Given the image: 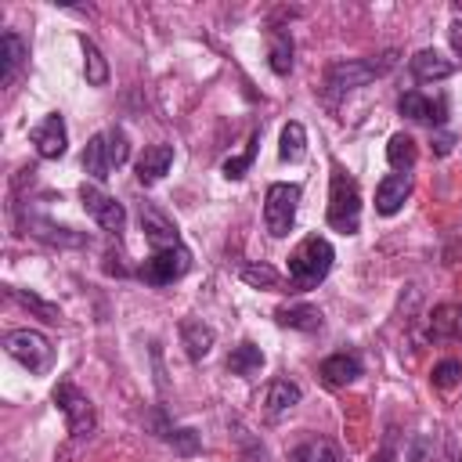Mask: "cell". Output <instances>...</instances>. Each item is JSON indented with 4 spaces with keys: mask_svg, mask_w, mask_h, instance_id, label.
Returning a JSON list of instances; mask_svg holds the SVG:
<instances>
[{
    "mask_svg": "<svg viewBox=\"0 0 462 462\" xmlns=\"http://www.w3.org/2000/svg\"><path fill=\"white\" fill-rule=\"evenodd\" d=\"M397 65V51H383V54H372V58H346V61H332L325 69V83H321V94L325 101H339L343 94L386 76L390 69Z\"/></svg>",
    "mask_w": 462,
    "mask_h": 462,
    "instance_id": "obj_1",
    "label": "cell"
},
{
    "mask_svg": "<svg viewBox=\"0 0 462 462\" xmlns=\"http://www.w3.org/2000/svg\"><path fill=\"white\" fill-rule=\"evenodd\" d=\"M336 249L328 238L321 235H307L292 253H289V289L292 292H307L314 285H321L332 271Z\"/></svg>",
    "mask_w": 462,
    "mask_h": 462,
    "instance_id": "obj_2",
    "label": "cell"
},
{
    "mask_svg": "<svg viewBox=\"0 0 462 462\" xmlns=\"http://www.w3.org/2000/svg\"><path fill=\"white\" fill-rule=\"evenodd\" d=\"M325 217H328V227L339 235H357V227H361V191H357V180L343 166H332Z\"/></svg>",
    "mask_w": 462,
    "mask_h": 462,
    "instance_id": "obj_3",
    "label": "cell"
},
{
    "mask_svg": "<svg viewBox=\"0 0 462 462\" xmlns=\"http://www.w3.org/2000/svg\"><path fill=\"white\" fill-rule=\"evenodd\" d=\"M300 199H303V188L300 184H289V180L267 184V195H263V227H267L271 238H285L292 231Z\"/></svg>",
    "mask_w": 462,
    "mask_h": 462,
    "instance_id": "obj_4",
    "label": "cell"
},
{
    "mask_svg": "<svg viewBox=\"0 0 462 462\" xmlns=\"http://www.w3.org/2000/svg\"><path fill=\"white\" fill-rule=\"evenodd\" d=\"M4 350H7L22 368H29L32 375L51 372V365H54V346H51V339H47L43 332H36V328H11V332H4Z\"/></svg>",
    "mask_w": 462,
    "mask_h": 462,
    "instance_id": "obj_5",
    "label": "cell"
},
{
    "mask_svg": "<svg viewBox=\"0 0 462 462\" xmlns=\"http://www.w3.org/2000/svg\"><path fill=\"white\" fill-rule=\"evenodd\" d=\"M54 408L61 411V419H65V430L76 437V440H83V437H90L94 433V426H97V411H94V401L76 386V383H69V379H61L58 386H54Z\"/></svg>",
    "mask_w": 462,
    "mask_h": 462,
    "instance_id": "obj_6",
    "label": "cell"
},
{
    "mask_svg": "<svg viewBox=\"0 0 462 462\" xmlns=\"http://www.w3.org/2000/svg\"><path fill=\"white\" fill-rule=\"evenodd\" d=\"M191 271V253L188 245H170V249H152V256L141 263V278L148 285H173Z\"/></svg>",
    "mask_w": 462,
    "mask_h": 462,
    "instance_id": "obj_7",
    "label": "cell"
},
{
    "mask_svg": "<svg viewBox=\"0 0 462 462\" xmlns=\"http://www.w3.org/2000/svg\"><path fill=\"white\" fill-rule=\"evenodd\" d=\"M79 202H83L87 217H90L97 227H105V231H112V235H119V231L126 227V209H123V202H116L112 195H105L97 184H79Z\"/></svg>",
    "mask_w": 462,
    "mask_h": 462,
    "instance_id": "obj_8",
    "label": "cell"
},
{
    "mask_svg": "<svg viewBox=\"0 0 462 462\" xmlns=\"http://www.w3.org/2000/svg\"><path fill=\"white\" fill-rule=\"evenodd\" d=\"M18 224L25 227V235H32V238H40V242H47V245L79 249V245L90 242L83 231H72V227H65V224H54V220H47L43 213H18Z\"/></svg>",
    "mask_w": 462,
    "mask_h": 462,
    "instance_id": "obj_9",
    "label": "cell"
},
{
    "mask_svg": "<svg viewBox=\"0 0 462 462\" xmlns=\"http://www.w3.org/2000/svg\"><path fill=\"white\" fill-rule=\"evenodd\" d=\"M29 141L36 144V155L40 159H61L69 152V130H65V119L58 112L43 116L32 130H29Z\"/></svg>",
    "mask_w": 462,
    "mask_h": 462,
    "instance_id": "obj_10",
    "label": "cell"
},
{
    "mask_svg": "<svg viewBox=\"0 0 462 462\" xmlns=\"http://www.w3.org/2000/svg\"><path fill=\"white\" fill-rule=\"evenodd\" d=\"M137 217H141V231H144V238H148V245L152 249H170V245H184L180 242V231H177V224L155 206V202H141V209H137Z\"/></svg>",
    "mask_w": 462,
    "mask_h": 462,
    "instance_id": "obj_11",
    "label": "cell"
},
{
    "mask_svg": "<svg viewBox=\"0 0 462 462\" xmlns=\"http://www.w3.org/2000/svg\"><path fill=\"white\" fill-rule=\"evenodd\" d=\"M397 108H401V116H408L415 123H430V126H440L448 119V97H426L422 90L401 94Z\"/></svg>",
    "mask_w": 462,
    "mask_h": 462,
    "instance_id": "obj_12",
    "label": "cell"
},
{
    "mask_svg": "<svg viewBox=\"0 0 462 462\" xmlns=\"http://www.w3.org/2000/svg\"><path fill=\"white\" fill-rule=\"evenodd\" d=\"M411 199V173H386L375 188V213L393 217Z\"/></svg>",
    "mask_w": 462,
    "mask_h": 462,
    "instance_id": "obj_13",
    "label": "cell"
},
{
    "mask_svg": "<svg viewBox=\"0 0 462 462\" xmlns=\"http://www.w3.org/2000/svg\"><path fill=\"white\" fill-rule=\"evenodd\" d=\"M408 69H411V76H415L419 83H440V79H448V76L455 72V61L444 58L437 47H422V51L411 54Z\"/></svg>",
    "mask_w": 462,
    "mask_h": 462,
    "instance_id": "obj_14",
    "label": "cell"
},
{
    "mask_svg": "<svg viewBox=\"0 0 462 462\" xmlns=\"http://www.w3.org/2000/svg\"><path fill=\"white\" fill-rule=\"evenodd\" d=\"M318 375L325 386L339 390V386H350L357 375H361V357L357 354H332L318 365Z\"/></svg>",
    "mask_w": 462,
    "mask_h": 462,
    "instance_id": "obj_15",
    "label": "cell"
},
{
    "mask_svg": "<svg viewBox=\"0 0 462 462\" xmlns=\"http://www.w3.org/2000/svg\"><path fill=\"white\" fill-rule=\"evenodd\" d=\"M263 36H267V61H271V72H274V76H289V72H292V54H296L292 32L282 29V25H271Z\"/></svg>",
    "mask_w": 462,
    "mask_h": 462,
    "instance_id": "obj_16",
    "label": "cell"
},
{
    "mask_svg": "<svg viewBox=\"0 0 462 462\" xmlns=\"http://www.w3.org/2000/svg\"><path fill=\"white\" fill-rule=\"evenodd\" d=\"M25 58H29L25 40L18 32H4L0 36V87H11L14 83V76L22 72Z\"/></svg>",
    "mask_w": 462,
    "mask_h": 462,
    "instance_id": "obj_17",
    "label": "cell"
},
{
    "mask_svg": "<svg viewBox=\"0 0 462 462\" xmlns=\"http://www.w3.org/2000/svg\"><path fill=\"white\" fill-rule=\"evenodd\" d=\"M173 166V144H148L137 159V180L141 184H155L166 177V170Z\"/></svg>",
    "mask_w": 462,
    "mask_h": 462,
    "instance_id": "obj_18",
    "label": "cell"
},
{
    "mask_svg": "<svg viewBox=\"0 0 462 462\" xmlns=\"http://www.w3.org/2000/svg\"><path fill=\"white\" fill-rule=\"evenodd\" d=\"M213 339H217V332L206 321H199V318H184L180 321V346H184V354L191 361H202L213 350Z\"/></svg>",
    "mask_w": 462,
    "mask_h": 462,
    "instance_id": "obj_19",
    "label": "cell"
},
{
    "mask_svg": "<svg viewBox=\"0 0 462 462\" xmlns=\"http://www.w3.org/2000/svg\"><path fill=\"white\" fill-rule=\"evenodd\" d=\"M274 321H278V325H285V328H296V332H321V325H325L321 310H318V307H310V303L278 307V310H274Z\"/></svg>",
    "mask_w": 462,
    "mask_h": 462,
    "instance_id": "obj_20",
    "label": "cell"
},
{
    "mask_svg": "<svg viewBox=\"0 0 462 462\" xmlns=\"http://www.w3.org/2000/svg\"><path fill=\"white\" fill-rule=\"evenodd\" d=\"M415 159H419L415 137L411 134H390V141H386V162L393 166V173H411Z\"/></svg>",
    "mask_w": 462,
    "mask_h": 462,
    "instance_id": "obj_21",
    "label": "cell"
},
{
    "mask_svg": "<svg viewBox=\"0 0 462 462\" xmlns=\"http://www.w3.org/2000/svg\"><path fill=\"white\" fill-rule=\"evenodd\" d=\"M289 462H343L339 448L325 437H307L289 451Z\"/></svg>",
    "mask_w": 462,
    "mask_h": 462,
    "instance_id": "obj_22",
    "label": "cell"
},
{
    "mask_svg": "<svg viewBox=\"0 0 462 462\" xmlns=\"http://www.w3.org/2000/svg\"><path fill=\"white\" fill-rule=\"evenodd\" d=\"M303 390L292 383V379H274L263 393V404H267V415H282V411H292L300 404Z\"/></svg>",
    "mask_w": 462,
    "mask_h": 462,
    "instance_id": "obj_23",
    "label": "cell"
},
{
    "mask_svg": "<svg viewBox=\"0 0 462 462\" xmlns=\"http://www.w3.org/2000/svg\"><path fill=\"white\" fill-rule=\"evenodd\" d=\"M4 289H7V296H11L14 303H22L25 310H32L40 321H47V325H61V307H58V303H47L43 296L25 292V289H18V285H4Z\"/></svg>",
    "mask_w": 462,
    "mask_h": 462,
    "instance_id": "obj_24",
    "label": "cell"
},
{
    "mask_svg": "<svg viewBox=\"0 0 462 462\" xmlns=\"http://www.w3.org/2000/svg\"><path fill=\"white\" fill-rule=\"evenodd\" d=\"M430 336L433 339H455L462 336V303H444L430 314Z\"/></svg>",
    "mask_w": 462,
    "mask_h": 462,
    "instance_id": "obj_25",
    "label": "cell"
},
{
    "mask_svg": "<svg viewBox=\"0 0 462 462\" xmlns=\"http://www.w3.org/2000/svg\"><path fill=\"white\" fill-rule=\"evenodd\" d=\"M260 368H263V350H260L256 343L242 339L238 346H231V354H227V372H235V375H256Z\"/></svg>",
    "mask_w": 462,
    "mask_h": 462,
    "instance_id": "obj_26",
    "label": "cell"
},
{
    "mask_svg": "<svg viewBox=\"0 0 462 462\" xmlns=\"http://www.w3.org/2000/svg\"><path fill=\"white\" fill-rule=\"evenodd\" d=\"M79 47H83V72H87V83H90V87H105V83H108V61H105V54L97 51L94 40H87V32L79 36Z\"/></svg>",
    "mask_w": 462,
    "mask_h": 462,
    "instance_id": "obj_27",
    "label": "cell"
},
{
    "mask_svg": "<svg viewBox=\"0 0 462 462\" xmlns=\"http://www.w3.org/2000/svg\"><path fill=\"white\" fill-rule=\"evenodd\" d=\"M278 155H282V162H300V159L307 155V130H303V123L289 119V123L282 126V144H278Z\"/></svg>",
    "mask_w": 462,
    "mask_h": 462,
    "instance_id": "obj_28",
    "label": "cell"
},
{
    "mask_svg": "<svg viewBox=\"0 0 462 462\" xmlns=\"http://www.w3.org/2000/svg\"><path fill=\"white\" fill-rule=\"evenodd\" d=\"M83 170L101 184L112 177V166H108V155H105V134H94L83 148Z\"/></svg>",
    "mask_w": 462,
    "mask_h": 462,
    "instance_id": "obj_29",
    "label": "cell"
},
{
    "mask_svg": "<svg viewBox=\"0 0 462 462\" xmlns=\"http://www.w3.org/2000/svg\"><path fill=\"white\" fill-rule=\"evenodd\" d=\"M256 148H260V130H253V137H249V144H245V152L242 155H231V159H224V177L227 180H242L245 173H249V166H253V159H256Z\"/></svg>",
    "mask_w": 462,
    "mask_h": 462,
    "instance_id": "obj_30",
    "label": "cell"
},
{
    "mask_svg": "<svg viewBox=\"0 0 462 462\" xmlns=\"http://www.w3.org/2000/svg\"><path fill=\"white\" fill-rule=\"evenodd\" d=\"M238 278L253 289H278L282 285V274L271 267V263H242L238 267Z\"/></svg>",
    "mask_w": 462,
    "mask_h": 462,
    "instance_id": "obj_31",
    "label": "cell"
},
{
    "mask_svg": "<svg viewBox=\"0 0 462 462\" xmlns=\"http://www.w3.org/2000/svg\"><path fill=\"white\" fill-rule=\"evenodd\" d=\"M166 444H170L177 455H184V458H191V455L202 451V437H199L195 430H188V426H173V430L166 433Z\"/></svg>",
    "mask_w": 462,
    "mask_h": 462,
    "instance_id": "obj_32",
    "label": "cell"
},
{
    "mask_svg": "<svg viewBox=\"0 0 462 462\" xmlns=\"http://www.w3.org/2000/svg\"><path fill=\"white\" fill-rule=\"evenodd\" d=\"M430 379H433V386H440V390L455 386V383L462 379V361H455V357L437 361V365H433V372H430Z\"/></svg>",
    "mask_w": 462,
    "mask_h": 462,
    "instance_id": "obj_33",
    "label": "cell"
},
{
    "mask_svg": "<svg viewBox=\"0 0 462 462\" xmlns=\"http://www.w3.org/2000/svg\"><path fill=\"white\" fill-rule=\"evenodd\" d=\"M433 455H437V440L430 433H415L408 440V462H433Z\"/></svg>",
    "mask_w": 462,
    "mask_h": 462,
    "instance_id": "obj_34",
    "label": "cell"
},
{
    "mask_svg": "<svg viewBox=\"0 0 462 462\" xmlns=\"http://www.w3.org/2000/svg\"><path fill=\"white\" fill-rule=\"evenodd\" d=\"M448 43H451V51L462 58V18H455V22L448 25Z\"/></svg>",
    "mask_w": 462,
    "mask_h": 462,
    "instance_id": "obj_35",
    "label": "cell"
},
{
    "mask_svg": "<svg viewBox=\"0 0 462 462\" xmlns=\"http://www.w3.org/2000/svg\"><path fill=\"white\" fill-rule=\"evenodd\" d=\"M368 462H397V448H393V444H383Z\"/></svg>",
    "mask_w": 462,
    "mask_h": 462,
    "instance_id": "obj_36",
    "label": "cell"
},
{
    "mask_svg": "<svg viewBox=\"0 0 462 462\" xmlns=\"http://www.w3.org/2000/svg\"><path fill=\"white\" fill-rule=\"evenodd\" d=\"M451 144H455V137H451V134L437 137V155H448V152H451Z\"/></svg>",
    "mask_w": 462,
    "mask_h": 462,
    "instance_id": "obj_37",
    "label": "cell"
},
{
    "mask_svg": "<svg viewBox=\"0 0 462 462\" xmlns=\"http://www.w3.org/2000/svg\"><path fill=\"white\" fill-rule=\"evenodd\" d=\"M455 462H462V458H455Z\"/></svg>",
    "mask_w": 462,
    "mask_h": 462,
    "instance_id": "obj_38",
    "label": "cell"
}]
</instances>
